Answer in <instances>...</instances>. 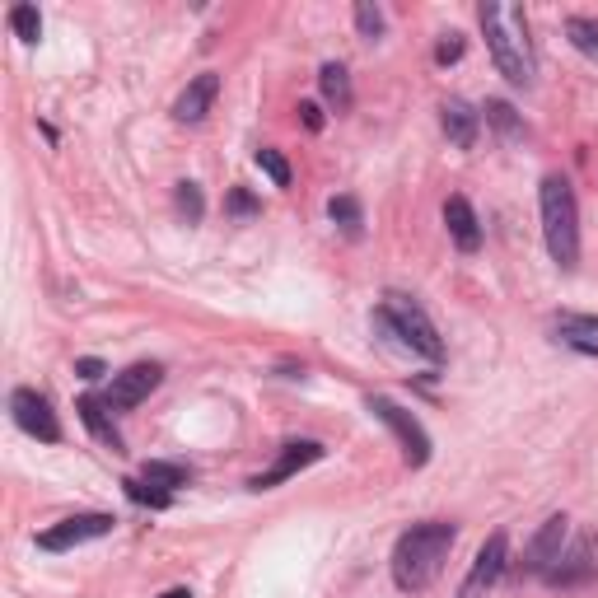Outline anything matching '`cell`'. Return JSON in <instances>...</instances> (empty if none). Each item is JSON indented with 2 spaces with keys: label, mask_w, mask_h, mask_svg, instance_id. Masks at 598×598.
<instances>
[{
  "label": "cell",
  "mask_w": 598,
  "mask_h": 598,
  "mask_svg": "<svg viewBox=\"0 0 598 598\" xmlns=\"http://www.w3.org/2000/svg\"><path fill=\"white\" fill-rule=\"evenodd\" d=\"M477 19H482V33H486V47L496 57L500 75L510 85L528 89L533 75H538V57H533V43H528V15L524 5H505V0H486L477 5Z\"/></svg>",
  "instance_id": "6da1fadb"
},
{
  "label": "cell",
  "mask_w": 598,
  "mask_h": 598,
  "mask_svg": "<svg viewBox=\"0 0 598 598\" xmlns=\"http://www.w3.org/2000/svg\"><path fill=\"white\" fill-rule=\"evenodd\" d=\"M454 538H458V528L440 524V519H430V524H412L398 538V547H393V584L407 589V594L430 589V584L440 580L449 552H454Z\"/></svg>",
  "instance_id": "7a4b0ae2"
},
{
  "label": "cell",
  "mask_w": 598,
  "mask_h": 598,
  "mask_svg": "<svg viewBox=\"0 0 598 598\" xmlns=\"http://www.w3.org/2000/svg\"><path fill=\"white\" fill-rule=\"evenodd\" d=\"M538 206H542V239L547 253L561 271H575L580 262V211H575V192L561 173H547L538 187Z\"/></svg>",
  "instance_id": "3957f363"
},
{
  "label": "cell",
  "mask_w": 598,
  "mask_h": 598,
  "mask_svg": "<svg viewBox=\"0 0 598 598\" xmlns=\"http://www.w3.org/2000/svg\"><path fill=\"white\" fill-rule=\"evenodd\" d=\"M374 328L388 332V337H398L407 351H416V356H426L440 365L444 360V342H440V328L426 318V309L416 304V299L407 295H388V304L374 314Z\"/></svg>",
  "instance_id": "277c9868"
},
{
  "label": "cell",
  "mask_w": 598,
  "mask_h": 598,
  "mask_svg": "<svg viewBox=\"0 0 598 598\" xmlns=\"http://www.w3.org/2000/svg\"><path fill=\"white\" fill-rule=\"evenodd\" d=\"M365 407H370L379 421H384L393 435H398L402 444V458H407V468H426L430 463V435L421 430V421H416L412 412H402L393 398H384V393H374V398H365Z\"/></svg>",
  "instance_id": "5b68a950"
},
{
  "label": "cell",
  "mask_w": 598,
  "mask_h": 598,
  "mask_svg": "<svg viewBox=\"0 0 598 598\" xmlns=\"http://www.w3.org/2000/svg\"><path fill=\"white\" fill-rule=\"evenodd\" d=\"M113 524H117L113 514H71V519L52 524L47 533H38V547H43V552H71V547H80V542L108 538Z\"/></svg>",
  "instance_id": "8992f818"
},
{
  "label": "cell",
  "mask_w": 598,
  "mask_h": 598,
  "mask_svg": "<svg viewBox=\"0 0 598 598\" xmlns=\"http://www.w3.org/2000/svg\"><path fill=\"white\" fill-rule=\"evenodd\" d=\"M505 561H510V538H505V533H491V538L482 542L477 561H472V570H468V580H463V589H458V598H486L491 589H496L500 575H505Z\"/></svg>",
  "instance_id": "52a82bcc"
},
{
  "label": "cell",
  "mask_w": 598,
  "mask_h": 598,
  "mask_svg": "<svg viewBox=\"0 0 598 598\" xmlns=\"http://www.w3.org/2000/svg\"><path fill=\"white\" fill-rule=\"evenodd\" d=\"M10 412H15L19 430H24V435H33V440H43V444H57L61 440V421H57V412H52V402H47L43 393H33V388H15Z\"/></svg>",
  "instance_id": "ba28073f"
},
{
  "label": "cell",
  "mask_w": 598,
  "mask_h": 598,
  "mask_svg": "<svg viewBox=\"0 0 598 598\" xmlns=\"http://www.w3.org/2000/svg\"><path fill=\"white\" fill-rule=\"evenodd\" d=\"M159 379H164V370H159L155 360H141V365H127L122 374H113V388L103 393V402L113 407V412H127V407H136V402H145L150 393L159 388Z\"/></svg>",
  "instance_id": "9c48e42d"
},
{
  "label": "cell",
  "mask_w": 598,
  "mask_h": 598,
  "mask_svg": "<svg viewBox=\"0 0 598 598\" xmlns=\"http://www.w3.org/2000/svg\"><path fill=\"white\" fill-rule=\"evenodd\" d=\"M318 458H323V444H318V440H290V444L281 449V458H276L267 472L248 477V486H253V491H271V486L290 482L295 472H304L309 463H318Z\"/></svg>",
  "instance_id": "30bf717a"
},
{
  "label": "cell",
  "mask_w": 598,
  "mask_h": 598,
  "mask_svg": "<svg viewBox=\"0 0 598 598\" xmlns=\"http://www.w3.org/2000/svg\"><path fill=\"white\" fill-rule=\"evenodd\" d=\"M566 528H570L566 514H552V519L538 528V538L528 542L524 575H547V570L556 566V556H561V547H566Z\"/></svg>",
  "instance_id": "8fae6325"
},
{
  "label": "cell",
  "mask_w": 598,
  "mask_h": 598,
  "mask_svg": "<svg viewBox=\"0 0 598 598\" xmlns=\"http://www.w3.org/2000/svg\"><path fill=\"white\" fill-rule=\"evenodd\" d=\"M556 342L580 351V356H598V318L594 314H556L552 318Z\"/></svg>",
  "instance_id": "7c38bea8"
},
{
  "label": "cell",
  "mask_w": 598,
  "mask_h": 598,
  "mask_svg": "<svg viewBox=\"0 0 598 598\" xmlns=\"http://www.w3.org/2000/svg\"><path fill=\"white\" fill-rule=\"evenodd\" d=\"M215 94H220V75H215V71L197 75V80H192V85L178 94V103H173V117H178V122H201V117L211 113Z\"/></svg>",
  "instance_id": "4fadbf2b"
},
{
  "label": "cell",
  "mask_w": 598,
  "mask_h": 598,
  "mask_svg": "<svg viewBox=\"0 0 598 598\" xmlns=\"http://www.w3.org/2000/svg\"><path fill=\"white\" fill-rule=\"evenodd\" d=\"M440 122H444V136H449L458 150H472V145H477V131H482V113H472L463 99H444Z\"/></svg>",
  "instance_id": "5bb4252c"
},
{
  "label": "cell",
  "mask_w": 598,
  "mask_h": 598,
  "mask_svg": "<svg viewBox=\"0 0 598 598\" xmlns=\"http://www.w3.org/2000/svg\"><path fill=\"white\" fill-rule=\"evenodd\" d=\"M444 225H449V234H454V243L463 253H477V248H482V225H477V211L468 206V197L444 201Z\"/></svg>",
  "instance_id": "9a60e30c"
},
{
  "label": "cell",
  "mask_w": 598,
  "mask_h": 598,
  "mask_svg": "<svg viewBox=\"0 0 598 598\" xmlns=\"http://www.w3.org/2000/svg\"><path fill=\"white\" fill-rule=\"evenodd\" d=\"M75 412H80V421L89 426V435H94V440L108 444L113 454H127V449H122V430H117L113 416H108V412H113L108 402H103V398H80V402H75Z\"/></svg>",
  "instance_id": "2e32d148"
},
{
  "label": "cell",
  "mask_w": 598,
  "mask_h": 598,
  "mask_svg": "<svg viewBox=\"0 0 598 598\" xmlns=\"http://www.w3.org/2000/svg\"><path fill=\"white\" fill-rule=\"evenodd\" d=\"M589 575H594V561H589V547H575V552H570L566 561L556 556V566L547 570L542 580H547V584H561V589H570V584L589 580Z\"/></svg>",
  "instance_id": "e0dca14e"
},
{
  "label": "cell",
  "mask_w": 598,
  "mask_h": 598,
  "mask_svg": "<svg viewBox=\"0 0 598 598\" xmlns=\"http://www.w3.org/2000/svg\"><path fill=\"white\" fill-rule=\"evenodd\" d=\"M318 85H323V99L337 108V113H351V75H346V66H337V61H328L323 71H318Z\"/></svg>",
  "instance_id": "ac0fdd59"
},
{
  "label": "cell",
  "mask_w": 598,
  "mask_h": 598,
  "mask_svg": "<svg viewBox=\"0 0 598 598\" xmlns=\"http://www.w3.org/2000/svg\"><path fill=\"white\" fill-rule=\"evenodd\" d=\"M482 113H486V127H496V131H500V141H524V136H528L524 117L514 113V108H510L505 99H486Z\"/></svg>",
  "instance_id": "d6986e66"
},
{
  "label": "cell",
  "mask_w": 598,
  "mask_h": 598,
  "mask_svg": "<svg viewBox=\"0 0 598 598\" xmlns=\"http://www.w3.org/2000/svg\"><path fill=\"white\" fill-rule=\"evenodd\" d=\"M141 477H145V482H155V486H164V491H173V486L192 482V468H187V463H164V458H150V463L141 468Z\"/></svg>",
  "instance_id": "ffe728a7"
},
{
  "label": "cell",
  "mask_w": 598,
  "mask_h": 598,
  "mask_svg": "<svg viewBox=\"0 0 598 598\" xmlns=\"http://www.w3.org/2000/svg\"><path fill=\"white\" fill-rule=\"evenodd\" d=\"M122 491H127L136 505H150V510H169V505H173L169 491H164V486H155V482H145V477H127V482H122Z\"/></svg>",
  "instance_id": "44dd1931"
},
{
  "label": "cell",
  "mask_w": 598,
  "mask_h": 598,
  "mask_svg": "<svg viewBox=\"0 0 598 598\" xmlns=\"http://www.w3.org/2000/svg\"><path fill=\"white\" fill-rule=\"evenodd\" d=\"M566 38L580 47L584 57H598V19H589V15L566 19Z\"/></svg>",
  "instance_id": "7402d4cb"
},
{
  "label": "cell",
  "mask_w": 598,
  "mask_h": 598,
  "mask_svg": "<svg viewBox=\"0 0 598 598\" xmlns=\"http://www.w3.org/2000/svg\"><path fill=\"white\" fill-rule=\"evenodd\" d=\"M173 206H178V215H183L187 225H201V215H206V201H201V187L197 183H178V192H173Z\"/></svg>",
  "instance_id": "603a6c76"
},
{
  "label": "cell",
  "mask_w": 598,
  "mask_h": 598,
  "mask_svg": "<svg viewBox=\"0 0 598 598\" xmlns=\"http://www.w3.org/2000/svg\"><path fill=\"white\" fill-rule=\"evenodd\" d=\"M10 29H15L24 43H38V38H43V15H38L33 5H15V10H10Z\"/></svg>",
  "instance_id": "cb8c5ba5"
},
{
  "label": "cell",
  "mask_w": 598,
  "mask_h": 598,
  "mask_svg": "<svg viewBox=\"0 0 598 598\" xmlns=\"http://www.w3.org/2000/svg\"><path fill=\"white\" fill-rule=\"evenodd\" d=\"M328 215L346 229V234H360V201L356 197H332L328 201Z\"/></svg>",
  "instance_id": "d4e9b609"
},
{
  "label": "cell",
  "mask_w": 598,
  "mask_h": 598,
  "mask_svg": "<svg viewBox=\"0 0 598 598\" xmlns=\"http://www.w3.org/2000/svg\"><path fill=\"white\" fill-rule=\"evenodd\" d=\"M257 169L267 173V178H271L276 187H290V164H285V159L276 155V150H267V145L257 150Z\"/></svg>",
  "instance_id": "484cf974"
},
{
  "label": "cell",
  "mask_w": 598,
  "mask_h": 598,
  "mask_svg": "<svg viewBox=\"0 0 598 598\" xmlns=\"http://www.w3.org/2000/svg\"><path fill=\"white\" fill-rule=\"evenodd\" d=\"M356 29L365 33V38H379V33H384V15H379V5L360 0V5H356Z\"/></svg>",
  "instance_id": "4316f807"
},
{
  "label": "cell",
  "mask_w": 598,
  "mask_h": 598,
  "mask_svg": "<svg viewBox=\"0 0 598 598\" xmlns=\"http://www.w3.org/2000/svg\"><path fill=\"white\" fill-rule=\"evenodd\" d=\"M458 57H463V38H458V33H444V43L435 47V61L449 66V61H458Z\"/></svg>",
  "instance_id": "83f0119b"
},
{
  "label": "cell",
  "mask_w": 598,
  "mask_h": 598,
  "mask_svg": "<svg viewBox=\"0 0 598 598\" xmlns=\"http://www.w3.org/2000/svg\"><path fill=\"white\" fill-rule=\"evenodd\" d=\"M229 211L234 215H257V201L248 197V192H243V187H234V192H229V201H225Z\"/></svg>",
  "instance_id": "f1b7e54d"
},
{
  "label": "cell",
  "mask_w": 598,
  "mask_h": 598,
  "mask_svg": "<svg viewBox=\"0 0 598 598\" xmlns=\"http://www.w3.org/2000/svg\"><path fill=\"white\" fill-rule=\"evenodd\" d=\"M299 122L309 131H323V108L318 103H299Z\"/></svg>",
  "instance_id": "f546056e"
},
{
  "label": "cell",
  "mask_w": 598,
  "mask_h": 598,
  "mask_svg": "<svg viewBox=\"0 0 598 598\" xmlns=\"http://www.w3.org/2000/svg\"><path fill=\"white\" fill-rule=\"evenodd\" d=\"M75 374H80V379H103V360H94V356H85V360H75Z\"/></svg>",
  "instance_id": "4dcf8cb0"
},
{
  "label": "cell",
  "mask_w": 598,
  "mask_h": 598,
  "mask_svg": "<svg viewBox=\"0 0 598 598\" xmlns=\"http://www.w3.org/2000/svg\"><path fill=\"white\" fill-rule=\"evenodd\" d=\"M159 598H192L187 589H169V594H159Z\"/></svg>",
  "instance_id": "1f68e13d"
}]
</instances>
